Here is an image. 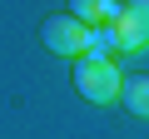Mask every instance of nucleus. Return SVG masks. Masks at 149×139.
Here are the masks:
<instances>
[{"instance_id":"obj_1","label":"nucleus","mask_w":149,"mask_h":139,"mask_svg":"<svg viewBox=\"0 0 149 139\" xmlns=\"http://www.w3.org/2000/svg\"><path fill=\"white\" fill-rule=\"evenodd\" d=\"M74 90H80L90 104H114L119 90H124V75H119L114 60H90V55H80V60H74Z\"/></svg>"},{"instance_id":"obj_4","label":"nucleus","mask_w":149,"mask_h":139,"mask_svg":"<svg viewBox=\"0 0 149 139\" xmlns=\"http://www.w3.org/2000/svg\"><path fill=\"white\" fill-rule=\"evenodd\" d=\"M119 10H124V0H70V15L80 20L85 30H95V25H114Z\"/></svg>"},{"instance_id":"obj_5","label":"nucleus","mask_w":149,"mask_h":139,"mask_svg":"<svg viewBox=\"0 0 149 139\" xmlns=\"http://www.w3.org/2000/svg\"><path fill=\"white\" fill-rule=\"evenodd\" d=\"M85 55H90V60H114V55H119L114 25H95V30H90V40H85Z\"/></svg>"},{"instance_id":"obj_2","label":"nucleus","mask_w":149,"mask_h":139,"mask_svg":"<svg viewBox=\"0 0 149 139\" xmlns=\"http://www.w3.org/2000/svg\"><path fill=\"white\" fill-rule=\"evenodd\" d=\"M114 40H119V55L149 50V0H124V10L114 20Z\"/></svg>"},{"instance_id":"obj_3","label":"nucleus","mask_w":149,"mask_h":139,"mask_svg":"<svg viewBox=\"0 0 149 139\" xmlns=\"http://www.w3.org/2000/svg\"><path fill=\"white\" fill-rule=\"evenodd\" d=\"M40 40H45L55 55H70V60H80V55H85V40H90V30L74 20V15H50V20L40 25Z\"/></svg>"},{"instance_id":"obj_6","label":"nucleus","mask_w":149,"mask_h":139,"mask_svg":"<svg viewBox=\"0 0 149 139\" xmlns=\"http://www.w3.org/2000/svg\"><path fill=\"white\" fill-rule=\"evenodd\" d=\"M119 99H124L134 114H144V119H149V75H124V90H119Z\"/></svg>"}]
</instances>
